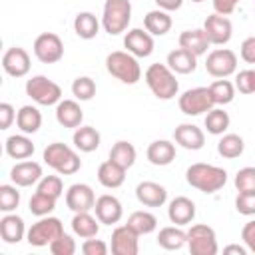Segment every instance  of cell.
I'll return each mask as SVG.
<instances>
[{"label":"cell","instance_id":"f907efd6","mask_svg":"<svg viewBox=\"0 0 255 255\" xmlns=\"http://www.w3.org/2000/svg\"><path fill=\"white\" fill-rule=\"evenodd\" d=\"M12 122H16V110L12 108V104L2 102L0 104V129H8Z\"/></svg>","mask_w":255,"mask_h":255},{"label":"cell","instance_id":"681fc988","mask_svg":"<svg viewBox=\"0 0 255 255\" xmlns=\"http://www.w3.org/2000/svg\"><path fill=\"white\" fill-rule=\"evenodd\" d=\"M239 56L245 64H255V36H249L241 42Z\"/></svg>","mask_w":255,"mask_h":255},{"label":"cell","instance_id":"d6986e66","mask_svg":"<svg viewBox=\"0 0 255 255\" xmlns=\"http://www.w3.org/2000/svg\"><path fill=\"white\" fill-rule=\"evenodd\" d=\"M173 139L177 145H181L183 149H189V151H197L205 145V133L195 124H179L173 129Z\"/></svg>","mask_w":255,"mask_h":255},{"label":"cell","instance_id":"d590c367","mask_svg":"<svg viewBox=\"0 0 255 255\" xmlns=\"http://www.w3.org/2000/svg\"><path fill=\"white\" fill-rule=\"evenodd\" d=\"M205 129L207 133L211 135H223L231 124V118L229 114L223 110V108H211L207 114H205Z\"/></svg>","mask_w":255,"mask_h":255},{"label":"cell","instance_id":"83f0119b","mask_svg":"<svg viewBox=\"0 0 255 255\" xmlns=\"http://www.w3.org/2000/svg\"><path fill=\"white\" fill-rule=\"evenodd\" d=\"M165 64L175 72V74H191L197 68V56L191 54L185 48H175L167 54Z\"/></svg>","mask_w":255,"mask_h":255},{"label":"cell","instance_id":"8992f818","mask_svg":"<svg viewBox=\"0 0 255 255\" xmlns=\"http://www.w3.org/2000/svg\"><path fill=\"white\" fill-rule=\"evenodd\" d=\"M24 90H26V96L32 102H36L38 106H56L62 100V88L54 80H50L42 74L26 80Z\"/></svg>","mask_w":255,"mask_h":255},{"label":"cell","instance_id":"4dcf8cb0","mask_svg":"<svg viewBox=\"0 0 255 255\" xmlns=\"http://www.w3.org/2000/svg\"><path fill=\"white\" fill-rule=\"evenodd\" d=\"M72 231L74 235L82 237V239H90V237H96L98 231H100V219L94 217L90 211H80V213H74L72 217Z\"/></svg>","mask_w":255,"mask_h":255},{"label":"cell","instance_id":"ac0fdd59","mask_svg":"<svg viewBox=\"0 0 255 255\" xmlns=\"http://www.w3.org/2000/svg\"><path fill=\"white\" fill-rule=\"evenodd\" d=\"M44 177L42 173V165L38 161L32 159H24L18 161L12 169H10V179L14 185L18 187H30V185H38V181Z\"/></svg>","mask_w":255,"mask_h":255},{"label":"cell","instance_id":"11a10c76","mask_svg":"<svg viewBox=\"0 0 255 255\" xmlns=\"http://www.w3.org/2000/svg\"><path fill=\"white\" fill-rule=\"evenodd\" d=\"M247 247L245 245H227L223 247V253H237V255H247Z\"/></svg>","mask_w":255,"mask_h":255},{"label":"cell","instance_id":"60d3db41","mask_svg":"<svg viewBox=\"0 0 255 255\" xmlns=\"http://www.w3.org/2000/svg\"><path fill=\"white\" fill-rule=\"evenodd\" d=\"M72 94L80 102H88L96 96V82L90 76H78L72 82Z\"/></svg>","mask_w":255,"mask_h":255},{"label":"cell","instance_id":"ee69618b","mask_svg":"<svg viewBox=\"0 0 255 255\" xmlns=\"http://www.w3.org/2000/svg\"><path fill=\"white\" fill-rule=\"evenodd\" d=\"M48 247H50V253H52V255H74L76 249H78L76 239H74L72 235H68V233H62V235H60L58 239H54Z\"/></svg>","mask_w":255,"mask_h":255},{"label":"cell","instance_id":"9a60e30c","mask_svg":"<svg viewBox=\"0 0 255 255\" xmlns=\"http://www.w3.org/2000/svg\"><path fill=\"white\" fill-rule=\"evenodd\" d=\"M96 193L88 183H74L66 191V205L74 213L80 211H92L96 205Z\"/></svg>","mask_w":255,"mask_h":255},{"label":"cell","instance_id":"1f68e13d","mask_svg":"<svg viewBox=\"0 0 255 255\" xmlns=\"http://www.w3.org/2000/svg\"><path fill=\"white\" fill-rule=\"evenodd\" d=\"M4 149L6 155H10L12 159H28L34 153V143L28 137V133H14L6 139Z\"/></svg>","mask_w":255,"mask_h":255},{"label":"cell","instance_id":"4316f807","mask_svg":"<svg viewBox=\"0 0 255 255\" xmlns=\"http://www.w3.org/2000/svg\"><path fill=\"white\" fill-rule=\"evenodd\" d=\"M177 42H179V48L189 50V52L195 54L197 58L203 56V54H207V48L211 46L209 40H207V36H205V32H203V28L183 30V32L179 34V40H177Z\"/></svg>","mask_w":255,"mask_h":255},{"label":"cell","instance_id":"816d5d0a","mask_svg":"<svg viewBox=\"0 0 255 255\" xmlns=\"http://www.w3.org/2000/svg\"><path fill=\"white\" fill-rule=\"evenodd\" d=\"M241 239H243L245 247H247L251 253H255V219H251V221H247V223L243 225V229H241Z\"/></svg>","mask_w":255,"mask_h":255},{"label":"cell","instance_id":"5bb4252c","mask_svg":"<svg viewBox=\"0 0 255 255\" xmlns=\"http://www.w3.org/2000/svg\"><path fill=\"white\" fill-rule=\"evenodd\" d=\"M124 48L135 58H147L153 54V36L143 28H131L124 36Z\"/></svg>","mask_w":255,"mask_h":255},{"label":"cell","instance_id":"e0dca14e","mask_svg":"<svg viewBox=\"0 0 255 255\" xmlns=\"http://www.w3.org/2000/svg\"><path fill=\"white\" fill-rule=\"evenodd\" d=\"M94 213L100 219V223H104V225H116V223H120V219L124 215V207H122V201L116 195L104 193V195H100L96 199Z\"/></svg>","mask_w":255,"mask_h":255},{"label":"cell","instance_id":"2e32d148","mask_svg":"<svg viewBox=\"0 0 255 255\" xmlns=\"http://www.w3.org/2000/svg\"><path fill=\"white\" fill-rule=\"evenodd\" d=\"M30 54L20 46L8 48L2 56V68L12 78H24L30 72Z\"/></svg>","mask_w":255,"mask_h":255},{"label":"cell","instance_id":"7bdbcfd3","mask_svg":"<svg viewBox=\"0 0 255 255\" xmlns=\"http://www.w3.org/2000/svg\"><path fill=\"white\" fill-rule=\"evenodd\" d=\"M36 191L46 193V195L56 197V199H58V197H62V193H64V183H62V177H60V175H44V177L38 181Z\"/></svg>","mask_w":255,"mask_h":255},{"label":"cell","instance_id":"8fae6325","mask_svg":"<svg viewBox=\"0 0 255 255\" xmlns=\"http://www.w3.org/2000/svg\"><path fill=\"white\" fill-rule=\"evenodd\" d=\"M34 56L42 64H56L64 58V42L54 32H42L34 40Z\"/></svg>","mask_w":255,"mask_h":255},{"label":"cell","instance_id":"6da1fadb","mask_svg":"<svg viewBox=\"0 0 255 255\" xmlns=\"http://www.w3.org/2000/svg\"><path fill=\"white\" fill-rule=\"evenodd\" d=\"M185 181L201 193H215L227 183V171L211 163H191L185 171Z\"/></svg>","mask_w":255,"mask_h":255},{"label":"cell","instance_id":"30bf717a","mask_svg":"<svg viewBox=\"0 0 255 255\" xmlns=\"http://www.w3.org/2000/svg\"><path fill=\"white\" fill-rule=\"evenodd\" d=\"M205 70L213 78H229L237 72V54L229 48H215L205 58Z\"/></svg>","mask_w":255,"mask_h":255},{"label":"cell","instance_id":"484cf974","mask_svg":"<svg viewBox=\"0 0 255 255\" xmlns=\"http://www.w3.org/2000/svg\"><path fill=\"white\" fill-rule=\"evenodd\" d=\"M72 141H74V147L82 153H92L100 147V141H102V135L100 131L94 128V126H80L74 129V135H72Z\"/></svg>","mask_w":255,"mask_h":255},{"label":"cell","instance_id":"ba28073f","mask_svg":"<svg viewBox=\"0 0 255 255\" xmlns=\"http://www.w3.org/2000/svg\"><path fill=\"white\" fill-rule=\"evenodd\" d=\"M187 249L191 255H215L219 251L213 227L195 223L187 229Z\"/></svg>","mask_w":255,"mask_h":255},{"label":"cell","instance_id":"e575fe53","mask_svg":"<svg viewBox=\"0 0 255 255\" xmlns=\"http://www.w3.org/2000/svg\"><path fill=\"white\" fill-rule=\"evenodd\" d=\"M110 159L116 161L118 165L129 169V167L135 163V159H137V151H135L133 143H129V141H126V139H120V141H116V143L112 145V149H110Z\"/></svg>","mask_w":255,"mask_h":255},{"label":"cell","instance_id":"7a4b0ae2","mask_svg":"<svg viewBox=\"0 0 255 255\" xmlns=\"http://www.w3.org/2000/svg\"><path fill=\"white\" fill-rule=\"evenodd\" d=\"M106 70L110 76L120 80L122 84L133 86L141 80V66L133 54L128 50H116L106 56Z\"/></svg>","mask_w":255,"mask_h":255},{"label":"cell","instance_id":"c3c4849f","mask_svg":"<svg viewBox=\"0 0 255 255\" xmlns=\"http://www.w3.org/2000/svg\"><path fill=\"white\" fill-rule=\"evenodd\" d=\"M110 247L106 241L102 239H96V237H90L82 243V253L84 255H108Z\"/></svg>","mask_w":255,"mask_h":255},{"label":"cell","instance_id":"603a6c76","mask_svg":"<svg viewBox=\"0 0 255 255\" xmlns=\"http://www.w3.org/2000/svg\"><path fill=\"white\" fill-rule=\"evenodd\" d=\"M135 197L145 207H161L167 201V189L155 181H141L135 187Z\"/></svg>","mask_w":255,"mask_h":255},{"label":"cell","instance_id":"db71d44e","mask_svg":"<svg viewBox=\"0 0 255 255\" xmlns=\"http://www.w3.org/2000/svg\"><path fill=\"white\" fill-rule=\"evenodd\" d=\"M155 4H157V8H161L165 12H173L183 6V0H155Z\"/></svg>","mask_w":255,"mask_h":255},{"label":"cell","instance_id":"ab89813d","mask_svg":"<svg viewBox=\"0 0 255 255\" xmlns=\"http://www.w3.org/2000/svg\"><path fill=\"white\" fill-rule=\"evenodd\" d=\"M56 201H58L56 197H50V195H46V193L36 191V193L30 197V201H28V209H30L32 215L44 217V215H50V213L56 209Z\"/></svg>","mask_w":255,"mask_h":255},{"label":"cell","instance_id":"3957f363","mask_svg":"<svg viewBox=\"0 0 255 255\" xmlns=\"http://www.w3.org/2000/svg\"><path fill=\"white\" fill-rule=\"evenodd\" d=\"M145 84L157 100H171L179 92V84L175 80V72L167 64H151L145 74Z\"/></svg>","mask_w":255,"mask_h":255},{"label":"cell","instance_id":"9f6ffc18","mask_svg":"<svg viewBox=\"0 0 255 255\" xmlns=\"http://www.w3.org/2000/svg\"><path fill=\"white\" fill-rule=\"evenodd\" d=\"M191 2H205V0H191Z\"/></svg>","mask_w":255,"mask_h":255},{"label":"cell","instance_id":"74e56055","mask_svg":"<svg viewBox=\"0 0 255 255\" xmlns=\"http://www.w3.org/2000/svg\"><path fill=\"white\" fill-rule=\"evenodd\" d=\"M209 88V92H211V98H213V102H215V106H227V104H231L233 102V98H235V84L233 82H229L227 78H217L211 86H207Z\"/></svg>","mask_w":255,"mask_h":255},{"label":"cell","instance_id":"d4e9b609","mask_svg":"<svg viewBox=\"0 0 255 255\" xmlns=\"http://www.w3.org/2000/svg\"><path fill=\"white\" fill-rule=\"evenodd\" d=\"M126 167H122V165H118L116 161H112L110 157L104 161V163H100V167H98V181L104 185V187H108V189H118L120 185H124V181H126Z\"/></svg>","mask_w":255,"mask_h":255},{"label":"cell","instance_id":"bcb514c9","mask_svg":"<svg viewBox=\"0 0 255 255\" xmlns=\"http://www.w3.org/2000/svg\"><path fill=\"white\" fill-rule=\"evenodd\" d=\"M235 88L239 90V94H255V68L249 70H241L235 76Z\"/></svg>","mask_w":255,"mask_h":255},{"label":"cell","instance_id":"d6a6232c","mask_svg":"<svg viewBox=\"0 0 255 255\" xmlns=\"http://www.w3.org/2000/svg\"><path fill=\"white\" fill-rule=\"evenodd\" d=\"M16 126L22 133H36L42 128V114L36 106H22L16 112Z\"/></svg>","mask_w":255,"mask_h":255},{"label":"cell","instance_id":"4fadbf2b","mask_svg":"<svg viewBox=\"0 0 255 255\" xmlns=\"http://www.w3.org/2000/svg\"><path fill=\"white\" fill-rule=\"evenodd\" d=\"M203 32H205L209 44L225 46L231 40V36H233V24H231V20L227 16H221V14L213 12L211 16L205 18Z\"/></svg>","mask_w":255,"mask_h":255},{"label":"cell","instance_id":"277c9868","mask_svg":"<svg viewBox=\"0 0 255 255\" xmlns=\"http://www.w3.org/2000/svg\"><path fill=\"white\" fill-rule=\"evenodd\" d=\"M42 159L46 165H50L54 171H58L60 175H74L76 171H80L82 167V159L80 155L66 143L62 141H54L50 143L44 153H42Z\"/></svg>","mask_w":255,"mask_h":255},{"label":"cell","instance_id":"b9f144b4","mask_svg":"<svg viewBox=\"0 0 255 255\" xmlns=\"http://www.w3.org/2000/svg\"><path fill=\"white\" fill-rule=\"evenodd\" d=\"M16 187L18 185H10V183L0 185V211L4 213L16 211V207L20 205V191Z\"/></svg>","mask_w":255,"mask_h":255},{"label":"cell","instance_id":"8d00e7d4","mask_svg":"<svg viewBox=\"0 0 255 255\" xmlns=\"http://www.w3.org/2000/svg\"><path fill=\"white\" fill-rule=\"evenodd\" d=\"M245 149V141L241 135L237 133H223L221 139L217 141V153L225 159H235L243 153Z\"/></svg>","mask_w":255,"mask_h":255},{"label":"cell","instance_id":"5b68a950","mask_svg":"<svg viewBox=\"0 0 255 255\" xmlns=\"http://www.w3.org/2000/svg\"><path fill=\"white\" fill-rule=\"evenodd\" d=\"M131 22V2L129 0H106L102 12V28L110 36H118L128 30Z\"/></svg>","mask_w":255,"mask_h":255},{"label":"cell","instance_id":"7dc6e473","mask_svg":"<svg viewBox=\"0 0 255 255\" xmlns=\"http://www.w3.org/2000/svg\"><path fill=\"white\" fill-rule=\"evenodd\" d=\"M235 209H237V213H241L245 217L255 215V191L237 193V197H235Z\"/></svg>","mask_w":255,"mask_h":255},{"label":"cell","instance_id":"44dd1931","mask_svg":"<svg viewBox=\"0 0 255 255\" xmlns=\"http://www.w3.org/2000/svg\"><path fill=\"white\" fill-rule=\"evenodd\" d=\"M26 233H28V229H26V223L20 215L4 213V217L0 219V237L4 243H8V245L20 243L26 237Z\"/></svg>","mask_w":255,"mask_h":255},{"label":"cell","instance_id":"7c38bea8","mask_svg":"<svg viewBox=\"0 0 255 255\" xmlns=\"http://www.w3.org/2000/svg\"><path fill=\"white\" fill-rule=\"evenodd\" d=\"M139 233H135L128 223L118 225L112 231L110 249L114 255H137L139 253Z\"/></svg>","mask_w":255,"mask_h":255},{"label":"cell","instance_id":"f1b7e54d","mask_svg":"<svg viewBox=\"0 0 255 255\" xmlns=\"http://www.w3.org/2000/svg\"><path fill=\"white\" fill-rule=\"evenodd\" d=\"M157 245L165 251H177L187 245V231H183L179 225L161 227L157 233Z\"/></svg>","mask_w":255,"mask_h":255},{"label":"cell","instance_id":"f6af8a7d","mask_svg":"<svg viewBox=\"0 0 255 255\" xmlns=\"http://www.w3.org/2000/svg\"><path fill=\"white\" fill-rule=\"evenodd\" d=\"M235 187H237L239 193L255 191V167H251V165L241 167L235 173Z\"/></svg>","mask_w":255,"mask_h":255},{"label":"cell","instance_id":"ffe728a7","mask_svg":"<svg viewBox=\"0 0 255 255\" xmlns=\"http://www.w3.org/2000/svg\"><path fill=\"white\" fill-rule=\"evenodd\" d=\"M167 217L173 225H179V227L191 225L193 219H195V203L185 195H177L169 201Z\"/></svg>","mask_w":255,"mask_h":255},{"label":"cell","instance_id":"52a82bcc","mask_svg":"<svg viewBox=\"0 0 255 255\" xmlns=\"http://www.w3.org/2000/svg\"><path fill=\"white\" fill-rule=\"evenodd\" d=\"M64 233V225L58 217L52 215H44L40 217L36 223H32V227L26 233V241L32 247H46L50 245L54 239H58Z\"/></svg>","mask_w":255,"mask_h":255},{"label":"cell","instance_id":"f5cc1de1","mask_svg":"<svg viewBox=\"0 0 255 255\" xmlns=\"http://www.w3.org/2000/svg\"><path fill=\"white\" fill-rule=\"evenodd\" d=\"M239 2L241 0H213V10L221 16H229V14H233V10L237 8Z\"/></svg>","mask_w":255,"mask_h":255},{"label":"cell","instance_id":"cb8c5ba5","mask_svg":"<svg viewBox=\"0 0 255 255\" xmlns=\"http://www.w3.org/2000/svg\"><path fill=\"white\" fill-rule=\"evenodd\" d=\"M145 155H147V161L151 165L163 167V165H169L175 159V145L169 139H155L147 145Z\"/></svg>","mask_w":255,"mask_h":255},{"label":"cell","instance_id":"7402d4cb","mask_svg":"<svg viewBox=\"0 0 255 255\" xmlns=\"http://www.w3.org/2000/svg\"><path fill=\"white\" fill-rule=\"evenodd\" d=\"M56 122L62 128H80L84 122V110L76 100H60L56 104Z\"/></svg>","mask_w":255,"mask_h":255},{"label":"cell","instance_id":"6f0895ef","mask_svg":"<svg viewBox=\"0 0 255 255\" xmlns=\"http://www.w3.org/2000/svg\"><path fill=\"white\" fill-rule=\"evenodd\" d=\"M253 4H255V0H253Z\"/></svg>","mask_w":255,"mask_h":255},{"label":"cell","instance_id":"f35d334b","mask_svg":"<svg viewBox=\"0 0 255 255\" xmlns=\"http://www.w3.org/2000/svg\"><path fill=\"white\" fill-rule=\"evenodd\" d=\"M128 225L139 235H149V233H153L157 229V217L153 213H149V211H143V209L141 211H133L128 217Z\"/></svg>","mask_w":255,"mask_h":255},{"label":"cell","instance_id":"836d02e7","mask_svg":"<svg viewBox=\"0 0 255 255\" xmlns=\"http://www.w3.org/2000/svg\"><path fill=\"white\" fill-rule=\"evenodd\" d=\"M100 20L96 18V14L92 12H78L74 18V32L82 38V40H92L98 36L100 32Z\"/></svg>","mask_w":255,"mask_h":255},{"label":"cell","instance_id":"f546056e","mask_svg":"<svg viewBox=\"0 0 255 255\" xmlns=\"http://www.w3.org/2000/svg\"><path fill=\"white\" fill-rule=\"evenodd\" d=\"M171 16L169 12L157 8V10H149L145 16H143V28L151 34V36H165L169 30H171Z\"/></svg>","mask_w":255,"mask_h":255},{"label":"cell","instance_id":"9c48e42d","mask_svg":"<svg viewBox=\"0 0 255 255\" xmlns=\"http://www.w3.org/2000/svg\"><path fill=\"white\" fill-rule=\"evenodd\" d=\"M177 106L185 116H201L215 108V102L211 98L209 88H191L179 96Z\"/></svg>","mask_w":255,"mask_h":255}]
</instances>
